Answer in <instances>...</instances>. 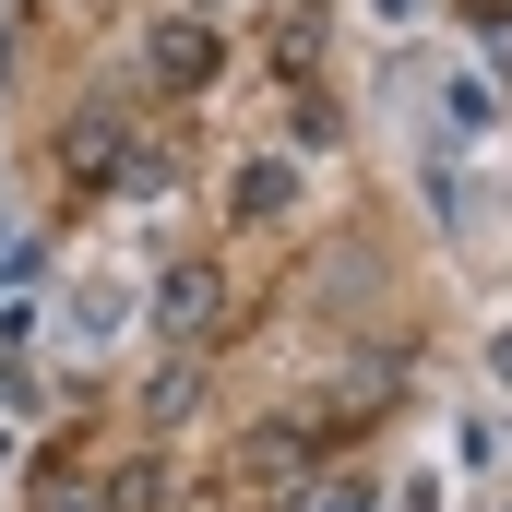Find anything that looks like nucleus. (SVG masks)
Here are the masks:
<instances>
[{
    "label": "nucleus",
    "instance_id": "obj_7",
    "mask_svg": "<svg viewBox=\"0 0 512 512\" xmlns=\"http://www.w3.org/2000/svg\"><path fill=\"white\" fill-rule=\"evenodd\" d=\"M155 501H167V465H155V453H131L120 477L96 489V512H155Z\"/></svg>",
    "mask_w": 512,
    "mask_h": 512
},
{
    "label": "nucleus",
    "instance_id": "obj_1",
    "mask_svg": "<svg viewBox=\"0 0 512 512\" xmlns=\"http://www.w3.org/2000/svg\"><path fill=\"white\" fill-rule=\"evenodd\" d=\"M60 179H84V191H167V155L131 131V108H72L60 120Z\"/></svg>",
    "mask_w": 512,
    "mask_h": 512
},
{
    "label": "nucleus",
    "instance_id": "obj_9",
    "mask_svg": "<svg viewBox=\"0 0 512 512\" xmlns=\"http://www.w3.org/2000/svg\"><path fill=\"white\" fill-rule=\"evenodd\" d=\"M274 60H286V72H310V60H322V12H310V0L286 12V36H274Z\"/></svg>",
    "mask_w": 512,
    "mask_h": 512
},
{
    "label": "nucleus",
    "instance_id": "obj_2",
    "mask_svg": "<svg viewBox=\"0 0 512 512\" xmlns=\"http://www.w3.org/2000/svg\"><path fill=\"white\" fill-rule=\"evenodd\" d=\"M310 477H322V417H262L251 441H239V489L251 501H286Z\"/></svg>",
    "mask_w": 512,
    "mask_h": 512
},
{
    "label": "nucleus",
    "instance_id": "obj_5",
    "mask_svg": "<svg viewBox=\"0 0 512 512\" xmlns=\"http://www.w3.org/2000/svg\"><path fill=\"white\" fill-rule=\"evenodd\" d=\"M286 203H298V167H286V155H239V179H227V215H239V227H274Z\"/></svg>",
    "mask_w": 512,
    "mask_h": 512
},
{
    "label": "nucleus",
    "instance_id": "obj_4",
    "mask_svg": "<svg viewBox=\"0 0 512 512\" xmlns=\"http://www.w3.org/2000/svg\"><path fill=\"white\" fill-rule=\"evenodd\" d=\"M215 322H227V274H215V262H167V274H155V334H167V346H203Z\"/></svg>",
    "mask_w": 512,
    "mask_h": 512
},
{
    "label": "nucleus",
    "instance_id": "obj_10",
    "mask_svg": "<svg viewBox=\"0 0 512 512\" xmlns=\"http://www.w3.org/2000/svg\"><path fill=\"white\" fill-rule=\"evenodd\" d=\"M441 120H453V131H489V84H477V72H453V84H441Z\"/></svg>",
    "mask_w": 512,
    "mask_h": 512
},
{
    "label": "nucleus",
    "instance_id": "obj_6",
    "mask_svg": "<svg viewBox=\"0 0 512 512\" xmlns=\"http://www.w3.org/2000/svg\"><path fill=\"white\" fill-rule=\"evenodd\" d=\"M274 512H382V489H370V477L346 465V477H310V489H286Z\"/></svg>",
    "mask_w": 512,
    "mask_h": 512
},
{
    "label": "nucleus",
    "instance_id": "obj_3",
    "mask_svg": "<svg viewBox=\"0 0 512 512\" xmlns=\"http://www.w3.org/2000/svg\"><path fill=\"white\" fill-rule=\"evenodd\" d=\"M215 60H227V36H215L203 12L143 24V84H155V96H203V84H215Z\"/></svg>",
    "mask_w": 512,
    "mask_h": 512
},
{
    "label": "nucleus",
    "instance_id": "obj_11",
    "mask_svg": "<svg viewBox=\"0 0 512 512\" xmlns=\"http://www.w3.org/2000/svg\"><path fill=\"white\" fill-rule=\"evenodd\" d=\"M477 12H489V24H512V0H477Z\"/></svg>",
    "mask_w": 512,
    "mask_h": 512
},
{
    "label": "nucleus",
    "instance_id": "obj_8",
    "mask_svg": "<svg viewBox=\"0 0 512 512\" xmlns=\"http://www.w3.org/2000/svg\"><path fill=\"white\" fill-rule=\"evenodd\" d=\"M191 393H203V370H191V346L155 370V393H143V417H191Z\"/></svg>",
    "mask_w": 512,
    "mask_h": 512
}]
</instances>
